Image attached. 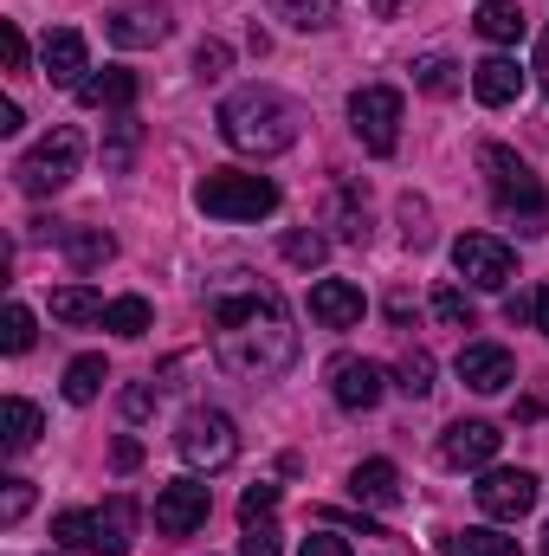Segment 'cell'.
<instances>
[{
  "label": "cell",
  "instance_id": "1",
  "mask_svg": "<svg viewBox=\"0 0 549 556\" xmlns=\"http://www.w3.org/2000/svg\"><path fill=\"white\" fill-rule=\"evenodd\" d=\"M207 337H214V363L240 382H278L297 363V330L291 311L272 285L246 273L214 278L207 291Z\"/></svg>",
  "mask_w": 549,
  "mask_h": 556
},
{
  "label": "cell",
  "instance_id": "2",
  "mask_svg": "<svg viewBox=\"0 0 549 556\" xmlns=\"http://www.w3.org/2000/svg\"><path fill=\"white\" fill-rule=\"evenodd\" d=\"M304 130V111L278 91V85H240L220 104V137L233 142L240 155H284Z\"/></svg>",
  "mask_w": 549,
  "mask_h": 556
},
{
  "label": "cell",
  "instance_id": "3",
  "mask_svg": "<svg viewBox=\"0 0 549 556\" xmlns=\"http://www.w3.org/2000/svg\"><path fill=\"white\" fill-rule=\"evenodd\" d=\"M478 168H485L491 207H498L505 220H518V233H544L549 227V194H544V181H537V168H531L518 149H505V142H485V149H478Z\"/></svg>",
  "mask_w": 549,
  "mask_h": 556
},
{
  "label": "cell",
  "instance_id": "4",
  "mask_svg": "<svg viewBox=\"0 0 549 556\" xmlns=\"http://www.w3.org/2000/svg\"><path fill=\"white\" fill-rule=\"evenodd\" d=\"M52 544L91 551V556H130V544H137V498L117 492L98 511H59L52 518Z\"/></svg>",
  "mask_w": 549,
  "mask_h": 556
},
{
  "label": "cell",
  "instance_id": "5",
  "mask_svg": "<svg viewBox=\"0 0 549 556\" xmlns=\"http://www.w3.org/2000/svg\"><path fill=\"white\" fill-rule=\"evenodd\" d=\"M194 207L207 220H266V214H278V181L246 175V168H207L194 188Z\"/></svg>",
  "mask_w": 549,
  "mask_h": 556
},
{
  "label": "cell",
  "instance_id": "6",
  "mask_svg": "<svg viewBox=\"0 0 549 556\" xmlns=\"http://www.w3.org/2000/svg\"><path fill=\"white\" fill-rule=\"evenodd\" d=\"M78 162H85V137H78L72 124H59V130H46V137L13 162V181H20V194L46 201V194H59V188L78 175Z\"/></svg>",
  "mask_w": 549,
  "mask_h": 556
},
{
  "label": "cell",
  "instance_id": "7",
  "mask_svg": "<svg viewBox=\"0 0 549 556\" xmlns=\"http://www.w3.org/2000/svg\"><path fill=\"white\" fill-rule=\"evenodd\" d=\"M175 446H181V459L194 472H220V466L240 459V427H233V415H220V408H188Z\"/></svg>",
  "mask_w": 549,
  "mask_h": 556
},
{
  "label": "cell",
  "instance_id": "8",
  "mask_svg": "<svg viewBox=\"0 0 549 556\" xmlns=\"http://www.w3.org/2000/svg\"><path fill=\"white\" fill-rule=\"evenodd\" d=\"M349 130L369 155H395V142H401V91L395 85L349 91Z\"/></svg>",
  "mask_w": 549,
  "mask_h": 556
},
{
  "label": "cell",
  "instance_id": "9",
  "mask_svg": "<svg viewBox=\"0 0 549 556\" xmlns=\"http://www.w3.org/2000/svg\"><path fill=\"white\" fill-rule=\"evenodd\" d=\"M452 266H459L465 285H478V291H505L518 278V253L498 233H459L452 240Z\"/></svg>",
  "mask_w": 549,
  "mask_h": 556
},
{
  "label": "cell",
  "instance_id": "10",
  "mask_svg": "<svg viewBox=\"0 0 549 556\" xmlns=\"http://www.w3.org/2000/svg\"><path fill=\"white\" fill-rule=\"evenodd\" d=\"M472 492L491 525H518L524 511H537V472H524V466H485V479Z\"/></svg>",
  "mask_w": 549,
  "mask_h": 556
},
{
  "label": "cell",
  "instance_id": "11",
  "mask_svg": "<svg viewBox=\"0 0 549 556\" xmlns=\"http://www.w3.org/2000/svg\"><path fill=\"white\" fill-rule=\"evenodd\" d=\"M207 511H214V492L201 479H168L155 492V531L162 538H194L207 525Z\"/></svg>",
  "mask_w": 549,
  "mask_h": 556
},
{
  "label": "cell",
  "instance_id": "12",
  "mask_svg": "<svg viewBox=\"0 0 549 556\" xmlns=\"http://www.w3.org/2000/svg\"><path fill=\"white\" fill-rule=\"evenodd\" d=\"M330 395H336V408L369 415V408L388 395V369L369 363V356H336V363H330Z\"/></svg>",
  "mask_w": 549,
  "mask_h": 556
},
{
  "label": "cell",
  "instance_id": "13",
  "mask_svg": "<svg viewBox=\"0 0 549 556\" xmlns=\"http://www.w3.org/2000/svg\"><path fill=\"white\" fill-rule=\"evenodd\" d=\"M498 446H505V433H498L491 420H452V427L439 433V459H446L452 472H465V466H491Z\"/></svg>",
  "mask_w": 549,
  "mask_h": 556
},
{
  "label": "cell",
  "instance_id": "14",
  "mask_svg": "<svg viewBox=\"0 0 549 556\" xmlns=\"http://www.w3.org/2000/svg\"><path fill=\"white\" fill-rule=\"evenodd\" d=\"M104 33H111V46H124V52H142V46H162V39L175 33V20H168V7H155V0H137V7H117V13L104 20Z\"/></svg>",
  "mask_w": 549,
  "mask_h": 556
},
{
  "label": "cell",
  "instance_id": "15",
  "mask_svg": "<svg viewBox=\"0 0 549 556\" xmlns=\"http://www.w3.org/2000/svg\"><path fill=\"white\" fill-rule=\"evenodd\" d=\"M459 382L478 389V395H505L518 382V363H511L505 343H465L459 350Z\"/></svg>",
  "mask_w": 549,
  "mask_h": 556
},
{
  "label": "cell",
  "instance_id": "16",
  "mask_svg": "<svg viewBox=\"0 0 549 556\" xmlns=\"http://www.w3.org/2000/svg\"><path fill=\"white\" fill-rule=\"evenodd\" d=\"M39 59H46V78H52V85H72V91H78V85L91 78V46H85V33H78V26L46 33Z\"/></svg>",
  "mask_w": 549,
  "mask_h": 556
},
{
  "label": "cell",
  "instance_id": "17",
  "mask_svg": "<svg viewBox=\"0 0 549 556\" xmlns=\"http://www.w3.org/2000/svg\"><path fill=\"white\" fill-rule=\"evenodd\" d=\"M362 285H349V278H317L310 285V317L323 324V330H349V324H362Z\"/></svg>",
  "mask_w": 549,
  "mask_h": 556
},
{
  "label": "cell",
  "instance_id": "18",
  "mask_svg": "<svg viewBox=\"0 0 549 556\" xmlns=\"http://www.w3.org/2000/svg\"><path fill=\"white\" fill-rule=\"evenodd\" d=\"M472 91H478V104H491V111L518 104V91H524V72H518V59H505V52L478 59V65H472Z\"/></svg>",
  "mask_w": 549,
  "mask_h": 556
},
{
  "label": "cell",
  "instance_id": "19",
  "mask_svg": "<svg viewBox=\"0 0 549 556\" xmlns=\"http://www.w3.org/2000/svg\"><path fill=\"white\" fill-rule=\"evenodd\" d=\"M349 498H356V505H375V511H395V505H401V472H395V459H362V466L349 472Z\"/></svg>",
  "mask_w": 549,
  "mask_h": 556
},
{
  "label": "cell",
  "instance_id": "20",
  "mask_svg": "<svg viewBox=\"0 0 549 556\" xmlns=\"http://www.w3.org/2000/svg\"><path fill=\"white\" fill-rule=\"evenodd\" d=\"M137 72H124V65H104V72H91L85 85H78V104L85 111H130L137 104Z\"/></svg>",
  "mask_w": 549,
  "mask_h": 556
},
{
  "label": "cell",
  "instance_id": "21",
  "mask_svg": "<svg viewBox=\"0 0 549 556\" xmlns=\"http://www.w3.org/2000/svg\"><path fill=\"white\" fill-rule=\"evenodd\" d=\"M59 247L72 253V266H78V273H98V266H111V260H117V240H111L104 227H59Z\"/></svg>",
  "mask_w": 549,
  "mask_h": 556
},
{
  "label": "cell",
  "instance_id": "22",
  "mask_svg": "<svg viewBox=\"0 0 549 556\" xmlns=\"http://www.w3.org/2000/svg\"><path fill=\"white\" fill-rule=\"evenodd\" d=\"M524 26H531V20H524L518 0H478V33H485L491 46H518Z\"/></svg>",
  "mask_w": 549,
  "mask_h": 556
},
{
  "label": "cell",
  "instance_id": "23",
  "mask_svg": "<svg viewBox=\"0 0 549 556\" xmlns=\"http://www.w3.org/2000/svg\"><path fill=\"white\" fill-rule=\"evenodd\" d=\"M39 427H46V420H39V408H33V402L7 395V408H0V446H7V453H26V446L39 440Z\"/></svg>",
  "mask_w": 549,
  "mask_h": 556
},
{
  "label": "cell",
  "instance_id": "24",
  "mask_svg": "<svg viewBox=\"0 0 549 556\" xmlns=\"http://www.w3.org/2000/svg\"><path fill=\"white\" fill-rule=\"evenodd\" d=\"M104 382H111L104 356H78V363L65 369V402H72V408H91V402L104 395Z\"/></svg>",
  "mask_w": 549,
  "mask_h": 556
},
{
  "label": "cell",
  "instance_id": "25",
  "mask_svg": "<svg viewBox=\"0 0 549 556\" xmlns=\"http://www.w3.org/2000/svg\"><path fill=\"white\" fill-rule=\"evenodd\" d=\"M272 20L297 26V33H330L336 26V0H272Z\"/></svg>",
  "mask_w": 549,
  "mask_h": 556
},
{
  "label": "cell",
  "instance_id": "26",
  "mask_svg": "<svg viewBox=\"0 0 549 556\" xmlns=\"http://www.w3.org/2000/svg\"><path fill=\"white\" fill-rule=\"evenodd\" d=\"M137 149H142V124L137 117H117V124L104 130V175H130Z\"/></svg>",
  "mask_w": 549,
  "mask_h": 556
},
{
  "label": "cell",
  "instance_id": "27",
  "mask_svg": "<svg viewBox=\"0 0 549 556\" xmlns=\"http://www.w3.org/2000/svg\"><path fill=\"white\" fill-rule=\"evenodd\" d=\"M52 317L59 324H104V298L91 285H65V291H52Z\"/></svg>",
  "mask_w": 549,
  "mask_h": 556
},
{
  "label": "cell",
  "instance_id": "28",
  "mask_svg": "<svg viewBox=\"0 0 549 556\" xmlns=\"http://www.w3.org/2000/svg\"><path fill=\"white\" fill-rule=\"evenodd\" d=\"M413 85L426 91V98H452L465 78H459V65L452 59H439V52H426V59H413Z\"/></svg>",
  "mask_w": 549,
  "mask_h": 556
},
{
  "label": "cell",
  "instance_id": "29",
  "mask_svg": "<svg viewBox=\"0 0 549 556\" xmlns=\"http://www.w3.org/2000/svg\"><path fill=\"white\" fill-rule=\"evenodd\" d=\"M149 324H155V311H149V298H137V291L104 304V330H117V337H142Z\"/></svg>",
  "mask_w": 549,
  "mask_h": 556
},
{
  "label": "cell",
  "instance_id": "30",
  "mask_svg": "<svg viewBox=\"0 0 549 556\" xmlns=\"http://www.w3.org/2000/svg\"><path fill=\"white\" fill-rule=\"evenodd\" d=\"M284 260L304 266V273H317V266L330 260V240H323L317 227H291V233H284Z\"/></svg>",
  "mask_w": 549,
  "mask_h": 556
},
{
  "label": "cell",
  "instance_id": "31",
  "mask_svg": "<svg viewBox=\"0 0 549 556\" xmlns=\"http://www.w3.org/2000/svg\"><path fill=\"white\" fill-rule=\"evenodd\" d=\"M446 556H524L518 538H498V531H459L446 538Z\"/></svg>",
  "mask_w": 549,
  "mask_h": 556
},
{
  "label": "cell",
  "instance_id": "32",
  "mask_svg": "<svg viewBox=\"0 0 549 556\" xmlns=\"http://www.w3.org/2000/svg\"><path fill=\"white\" fill-rule=\"evenodd\" d=\"M395 389H401V395H413V402H426V395H433V356H426V350H408V356H401Z\"/></svg>",
  "mask_w": 549,
  "mask_h": 556
},
{
  "label": "cell",
  "instance_id": "33",
  "mask_svg": "<svg viewBox=\"0 0 549 556\" xmlns=\"http://www.w3.org/2000/svg\"><path fill=\"white\" fill-rule=\"evenodd\" d=\"M433 317H439L446 330H472V298H465L459 285H439V291H433Z\"/></svg>",
  "mask_w": 549,
  "mask_h": 556
},
{
  "label": "cell",
  "instance_id": "34",
  "mask_svg": "<svg viewBox=\"0 0 549 556\" xmlns=\"http://www.w3.org/2000/svg\"><path fill=\"white\" fill-rule=\"evenodd\" d=\"M33 337H39L33 311H26V304H7V330H0V350H7V356H26V350H33Z\"/></svg>",
  "mask_w": 549,
  "mask_h": 556
},
{
  "label": "cell",
  "instance_id": "35",
  "mask_svg": "<svg viewBox=\"0 0 549 556\" xmlns=\"http://www.w3.org/2000/svg\"><path fill=\"white\" fill-rule=\"evenodd\" d=\"M278 525L272 518H246V531H240V556H278Z\"/></svg>",
  "mask_w": 549,
  "mask_h": 556
},
{
  "label": "cell",
  "instance_id": "36",
  "mask_svg": "<svg viewBox=\"0 0 549 556\" xmlns=\"http://www.w3.org/2000/svg\"><path fill=\"white\" fill-rule=\"evenodd\" d=\"M227 65H233V46L227 39H201V52H194V78H227Z\"/></svg>",
  "mask_w": 549,
  "mask_h": 556
},
{
  "label": "cell",
  "instance_id": "37",
  "mask_svg": "<svg viewBox=\"0 0 549 556\" xmlns=\"http://www.w3.org/2000/svg\"><path fill=\"white\" fill-rule=\"evenodd\" d=\"M336 233H343V240H362V233H369V207H356L349 188L336 194Z\"/></svg>",
  "mask_w": 549,
  "mask_h": 556
},
{
  "label": "cell",
  "instance_id": "38",
  "mask_svg": "<svg viewBox=\"0 0 549 556\" xmlns=\"http://www.w3.org/2000/svg\"><path fill=\"white\" fill-rule=\"evenodd\" d=\"M26 505H33V485H26V479H7V492H0V525H20Z\"/></svg>",
  "mask_w": 549,
  "mask_h": 556
},
{
  "label": "cell",
  "instance_id": "39",
  "mask_svg": "<svg viewBox=\"0 0 549 556\" xmlns=\"http://www.w3.org/2000/svg\"><path fill=\"white\" fill-rule=\"evenodd\" d=\"M401 233H408V247H433V227H426V201H401Z\"/></svg>",
  "mask_w": 549,
  "mask_h": 556
},
{
  "label": "cell",
  "instance_id": "40",
  "mask_svg": "<svg viewBox=\"0 0 549 556\" xmlns=\"http://www.w3.org/2000/svg\"><path fill=\"white\" fill-rule=\"evenodd\" d=\"M272 505H278V485H246V498H240V525H246V518H272Z\"/></svg>",
  "mask_w": 549,
  "mask_h": 556
},
{
  "label": "cell",
  "instance_id": "41",
  "mask_svg": "<svg viewBox=\"0 0 549 556\" xmlns=\"http://www.w3.org/2000/svg\"><path fill=\"white\" fill-rule=\"evenodd\" d=\"M297 556H356V551H349V544H343L336 531H310V538H304V551H297Z\"/></svg>",
  "mask_w": 549,
  "mask_h": 556
},
{
  "label": "cell",
  "instance_id": "42",
  "mask_svg": "<svg viewBox=\"0 0 549 556\" xmlns=\"http://www.w3.org/2000/svg\"><path fill=\"white\" fill-rule=\"evenodd\" d=\"M111 459H117V472H137V466H142V440H130V433H124V440L111 446Z\"/></svg>",
  "mask_w": 549,
  "mask_h": 556
},
{
  "label": "cell",
  "instance_id": "43",
  "mask_svg": "<svg viewBox=\"0 0 549 556\" xmlns=\"http://www.w3.org/2000/svg\"><path fill=\"white\" fill-rule=\"evenodd\" d=\"M7 72H26V33L7 20Z\"/></svg>",
  "mask_w": 549,
  "mask_h": 556
},
{
  "label": "cell",
  "instance_id": "44",
  "mask_svg": "<svg viewBox=\"0 0 549 556\" xmlns=\"http://www.w3.org/2000/svg\"><path fill=\"white\" fill-rule=\"evenodd\" d=\"M124 415H130V420L155 415V389H124Z\"/></svg>",
  "mask_w": 549,
  "mask_h": 556
},
{
  "label": "cell",
  "instance_id": "45",
  "mask_svg": "<svg viewBox=\"0 0 549 556\" xmlns=\"http://www.w3.org/2000/svg\"><path fill=\"white\" fill-rule=\"evenodd\" d=\"M505 317H511V324H524V317L537 324V298H524V291H518V298H505Z\"/></svg>",
  "mask_w": 549,
  "mask_h": 556
},
{
  "label": "cell",
  "instance_id": "46",
  "mask_svg": "<svg viewBox=\"0 0 549 556\" xmlns=\"http://www.w3.org/2000/svg\"><path fill=\"white\" fill-rule=\"evenodd\" d=\"M26 130V117H20V104H0V137H20Z\"/></svg>",
  "mask_w": 549,
  "mask_h": 556
},
{
  "label": "cell",
  "instance_id": "47",
  "mask_svg": "<svg viewBox=\"0 0 549 556\" xmlns=\"http://www.w3.org/2000/svg\"><path fill=\"white\" fill-rule=\"evenodd\" d=\"M537 85L549 91V26H544V39H537Z\"/></svg>",
  "mask_w": 549,
  "mask_h": 556
},
{
  "label": "cell",
  "instance_id": "48",
  "mask_svg": "<svg viewBox=\"0 0 549 556\" xmlns=\"http://www.w3.org/2000/svg\"><path fill=\"white\" fill-rule=\"evenodd\" d=\"M537 330H544V337H549V285H544V291H537Z\"/></svg>",
  "mask_w": 549,
  "mask_h": 556
},
{
  "label": "cell",
  "instance_id": "49",
  "mask_svg": "<svg viewBox=\"0 0 549 556\" xmlns=\"http://www.w3.org/2000/svg\"><path fill=\"white\" fill-rule=\"evenodd\" d=\"M544 538H549V531H544Z\"/></svg>",
  "mask_w": 549,
  "mask_h": 556
}]
</instances>
